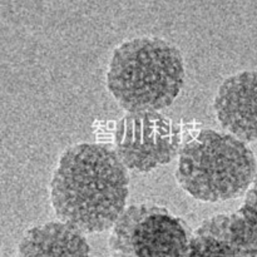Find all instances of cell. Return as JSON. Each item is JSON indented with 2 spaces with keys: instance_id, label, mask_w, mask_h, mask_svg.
I'll return each mask as SVG.
<instances>
[{
  "instance_id": "cell-9",
  "label": "cell",
  "mask_w": 257,
  "mask_h": 257,
  "mask_svg": "<svg viewBox=\"0 0 257 257\" xmlns=\"http://www.w3.org/2000/svg\"><path fill=\"white\" fill-rule=\"evenodd\" d=\"M228 226L236 242L252 257H257V173L246 192L240 210L228 215Z\"/></svg>"
},
{
  "instance_id": "cell-4",
  "label": "cell",
  "mask_w": 257,
  "mask_h": 257,
  "mask_svg": "<svg viewBox=\"0 0 257 257\" xmlns=\"http://www.w3.org/2000/svg\"><path fill=\"white\" fill-rule=\"evenodd\" d=\"M191 236L187 223L167 208L133 205L112 227L109 246L114 257H182Z\"/></svg>"
},
{
  "instance_id": "cell-2",
  "label": "cell",
  "mask_w": 257,
  "mask_h": 257,
  "mask_svg": "<svg viewBox=\"0 0 257 257\" xmlns=\"http://www.w3.org/2000/svg\"><path fill=\"white\" fill-rule=\"evenodd\" d=\"M185 84L180 49L156 37L125 40L108 65L107 88L127 113L160 112L170 107Z\"/></svg>"
},
{
  "instance_id": "cell-7",
  "label": "cell",
  "mask_w": 257,
  "mask_h": 257,
  "mask_svg": "<svg viewBox=\"0 0 257 257\" xmlns=\"http://www.w3.org/2000/svg\"><path fill=\"white\" fill-rule=\"evenodd\" d=\"M17 257H90V247L82 231L58 220L25 231Z\"/></svg>"
},
{
  "instance_id": "cell-6",
  "label": "cell",
  "mask_w": 257,
  "mask_h": 257,
  "mask_svg": "<svg viewBox=\"0 0 257 257\" xmlns=\"http://www.w3.org/2000/svg\"><path fill=\"white\" fill-rule=\"evenodd\" d=\"M213 109L221 127L245 143L257 141V73L242 70L218 87Z\"/></svg>"
},
{
  "instance_id": "cell-3",
  "label": "cell",
  "mask_w": 257,
  "mask_h": 257,
  "mask_svg": "<svg viewBox=\"0 0 257 257\" xmlns=\"http://www.w3.org/2000/svg\"><path fill=\"white\" fill-rule=\"evenodd\" d=\"M257 173L247 143L230 133L202 130L178 155L176 180L201 202H223L246 195Z\"/></svg>"
},
{
  "instance_id": "cell-5",
  "label": "cell",
  "mask_w": 257,
  "mask_h": 257,
  "mask_svg": "<svg viewBox=\"0 0 257 257\" xmlns=\"http://www.w3.org/2000/svg\"><path fill=\"white\" fill-rule=\"evenodd\" d=\"M178 123L160 112L127 113L117 122L113 150L127 170L150 172L181 152Z\"/></svg>"
},
{
  "instance_id": "cell-1",
  "label": "cell",
  "mask_w": 257,
  "mask_h": 257,
  "mask_svg": "<svg viewBox=\"0 0 257 257\" xmlns=\"http://www.w3.org/2000/svg\"><path fill=\"white\" fill-rule=\"evenodd\" d=\"M130 178L113 148L78 143L58 161L50 182V203L59 221L83 233L109 230L125 210Z\"/></svg>"
},
{
  "instance_id": "cell-8",
  "label": "cell",
  "mask_w": 257,
  "mask_h": 257,
  "mask_svg": "<svg viewBox=\"0 0 257 257\" xmlns=\"http://www.w3.org/2000/svg\"><path fill=\"white\" fill-rule=\"evenodd\" d=\"M182 257H251L236 243L228 227V215L206 220L190 238Z\"/></svg>"
}]
</instances>
